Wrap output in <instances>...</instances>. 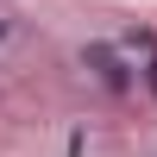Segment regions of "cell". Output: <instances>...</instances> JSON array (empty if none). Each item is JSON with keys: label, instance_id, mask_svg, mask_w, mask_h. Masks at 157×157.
Masks as SVG:
<instances>
[{"label": "cell", "instance_id": "obj_1", "mask_svg": "<svg viewBox=\"0 0 157 157\" xmlns=\"http://www.w3.org/2000/svg\"><path fill=\"white\" fill-rule=\"evenodd\" d=\"M82 63H94V75H101L107 88H126V75H120V63H113V50H101V44H94V50H88Z\"/></svg>", "mask_w": 157, "mask_h": 157}]
</instances>
